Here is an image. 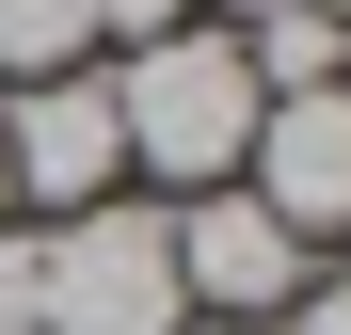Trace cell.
<instances>
[{
    "label": "cell",
    "instance_id": "cell-1",
    "mask_svg": "<svg viewBox=\"0 0 351 335\" xmlns=\"http://www.w3.org/2000/svg\"><path fill=\"white\" fill-rule=\"evenodd\" d=\"M256 64H240V32H208V16H176L144 32L128 64H112V144H128V176H160L176 208L192 192H240V144H256Z\"/></svg>",
    "mask_w": 351,
    "mask_h": 335
},
{
    "label": "cell",
    "instance_id": "cell-2",
    "mask_svg": "<svg viewBox=\"0 0 351 335\" xmlns=\"http://www.w3.org/2000/svg\"><path fill=\"white\" fill-rule=\"evenodd\" d=\"M48 240V288H32V335H192L176 303V223L160 208H80V223H32Z\"/></svg>",
    "mask_w": 351,
    "mask_h": 335
},
{
    "label": "cell",
    "instance_id": "cell-3",
    "mask_svg": "<svg viewBox=\"0 0 351 335\" xmlns=\"http://www.w3.org/2000/svg\"><path fill=\"white\" fill-rule=\"evenodd\" d=\"M160 223H176V303H192V319H240V335H271L287 303H304V271H319L256 192H192Z\"/></svg>",
    "mask_w": 351,
    "mask_h": 335
},
{
    "label": "cell",
    "instance_id": "cell-4",
    "mask_svg": "<svg viewBox=\"0 0 351 335\" xmlns=\"http://www.w3.org/2000/svg\"><path fill=\"white\" fill-rule=\"evenodd\" d=\"M0 176H16V208L48 223H80L112 208V176H128V144H112V80H32V96H0Z\"/></svg>",
    "mask_w": 351,
    "mask_h": 335
},
{
    "label": "cell",
    "instance_id": "cell-5",
    "mask_svg": "<svg viewBox=\"0 0 351 335\" xmlns=\"http://www.w3.org/2000/svg\"><path fill=\"white\" fill-rule=\"evenodd\" d=\"M240 192L287 223V240H351V80H319V96H271L256 112V144H240Z\"/></svg>",
    "mask_w": 351,
    "mask_h": 335
},
{
    "label": "cell",
    "instance_id": "cell-6",
    "mask_svg": "<svg viewBox=\"0 0 351 335\" xmlns=\"http://www.w3.org/2000/svg\"><path fill=\"white\" fill-rule=\"evenodd\" d=\"M240 64H256V96H319V80H351V32L319 16V0H271V16L240 32Z\"/></svg>",
    "mask_w": 351,
    "mask_h": 335
},
{
    "label": "cell",
    "instance_id": "cell-7",
    "mask_svg": "<svg viewBox=\"0 0 351 335\" xmlns=\"http://www.w3.org/2000/svg\"><path fill=\"white\" fill-rule=\"evenodd\" d=\"M96 64V0H0V80H80Z\"/></svg>",
    "mask_w": 351,
    "mask_h": 335
},
{
    "label": "cell",
    "instance_id": "cell-8",
    "mask_svg": "<svg viewBox=\"0 0 351 335\" xmlns=\"http://www.w3.org/2000/svg\"><path fill=\"white\" fill-rule=\"evenodd\" d=\"M32 288H48V240H32V223H0V335H32Z\"/></svg>",
    "mask_w": 351,
    "mask_h": 335
},
{
    "label": "cell",
    "instance_id": "cell-9",
    "mask_svg": "<svg viewBox=\"0 0 351 335\" xmlns=\"http://www.w3.org/2000/svg\"><path fill=\"white\" fill-rule=\"evenodd\" d=\"M271 335H351V271H304V303H287Z\"/></svg>",
    "mask_w": 351,
    "mask_h": 335
},
{
    "label": "cell",
    "instance_id": "cell-10",
    "mask_svg": "<svg viewBox=\"0 0 351 335\" xmlns=\"http://www.w3.org/2000/svg\"><path fill=\"white\" fill-rule=\"evenodd\" d=\"M192 0H96V48H144V32H176Z\"/></svg>",
    "mask_w": 351,
    "mask_h": 335
},
{
    "label": "cell",
    "instance_id": "cell-11",
    "mask_svg": "<svg viewBox=\"0 0 351 335\" xmlns=\"http://www.w3.org/2000/svg\"><path fill=\"white\" fill-rule=\"evenodd\" d=\"M223 16H271V0H208V32H223Z\"/></svg>",
    "mask_w": 351,
    "mask_h": 335
},
{
    "label": "cell",
    "instance_id": "cell-12",
    "mask_svg": "<svg viewBox=\"0 0 351 335\" xmlns=\"http://www.w3.org/2000/svg\"><path fill=\"white\" fill-rule=\"evenodd\" d=\"M0 223H16V176H0Z\"/></svg>",
    "mask_w": 351,
    "mask_h": 335
},
{
    "label": "cell",
    "instance_id": "cell-13",
    "mask_svg": "<svg viewBox=\"0 0 351 335\" xmlns=\"http://www.w3.org/2000/svg\"><path fill=\"white\" fill-rule=\"evenodd\" d=\"M319 16H335V32H351V0H319Z\"/></svg>",
    "mask_w": 351,
    "mask_h": 335
},
{
    "label": "cell",
    "instance_id": "cell-14",
    "mask_svg": "<svg viewBox=\"0 0 351 335\" xmlns=\"http://www.w3.org/2000/svg\"><path fill=\"white\" fill-rule=\"evenodd\" d=\"M208 335H240V319H208Z\"/></svg>",
    "mask_w": 351,
    "mask_h": 335
}]
</instances>
